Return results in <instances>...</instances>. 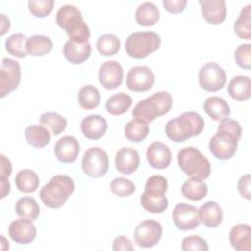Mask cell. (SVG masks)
<instances>
[{"label":"cell","instance_id":"74e56055","mask_svg":"<svg viewBox=\"0 0 251 251\" xmlns=\"http://www.w3.org/2000/svg\"><path fill=\"white\" fill-rule=\"evenodd\" d=\"M26 37L23 33H14L10 35L5 41L6 51L17 58L24 59L27 56L25 49Z\"/></svg>","mask_w":251,"mask_h":251},{"label":"cell","instance_id":"8d00e7d4","mask_svg":"<svg viewBox=\"0 0 251 251\" xmlns=\"http://www.w3.org/2000/svg\"><path fill=\"white\" fill-rule=\"evenodd\" d=\"M121 47L120 38L113 33H105L98 37L96 48L98 52L105 57L117 54Z\"/></svg>","mask_w":251,"mask_h":251},{"label":"cell","instance_id":"603a6c76","mask_svg":"<svg viewBox=\"0 0 251 251\" xmlns=\"http://www.w3.org/2000/svg\"><path fill=\"white\" fill-rule=\"evenodd\" d=\"M200 223L213 228L220 226L223 221V210L215 201H207L198 209Z\"/></svg>","mask_w":251,"mask_h":251},{"label":"cell","instance_id":"484cf974","mask_svg":"<svg viewBox=\"0 0 251 251\" xmlns=\"http://www.w3.org/2000/svg\"><path fill=\"white\" fill-rule=\"evenodd\" d=\"M53 48L52 40L42 34H34L26 38L25 49L27 54L33 57H41L49 53Z\"/></svg>","mask_w":251,"mask_h":251},{"label":"cell","instance_id":"8992f818","mask_svg":"<svg viewBox=\"0 0 251 251\" xmlns=\"http://www.w3.org/2000/svg\"><path fill=\"white\" fill-rule=\"evenodd\" d=\"M177 164L180 170L190 177L206 179L211 174L209 160L195 147L181 148L177 153Z\"/></svg>","mask_w":251,"mask_h":251},{"label":"cell","instance_id":"836d02e7","mask_svg":"<svg viewBox=\"0 0 251 251\" xmlns=\"http://www.w3.org/2000/svg\"><path fill=\"white\" fill-rule=\"evenodd\" d=\"M15 212L19 217L34 221L40 214V207L34 198L24 196L16 202Z\"/></svg>","mask_w":251,"mask_h":251},{"label":"cell","instance_id":"b9f144b4","mask_svg":"<svg viewBox=\"0 0 251 251\" xmlns=\"http://www.w3.org/2000/svg\"><path fill=\"white\" fill-rule=\"evenodd\" d=\"M1 170H0V182H1V198H5L10 193L9 176L12 173V164L10 160L3 154H1Z\"/></svg>","mask_w":251,"mask_h":251},{"label":"cell","instance_id":"ba28073f","mask_svg":"<svg viewBox=\"0 0 251 251\" xmlns=\"http://www.w3.org/2000/svg\"><path fill=\"white\" fill-rule=\"evenodd\" d=\"M81 168L83 173L90 177H102L109 169V157L100 147L88 148L82 157Z\"/></svg>","mask_w":251,"mask_h":251},{"label":"cell","instance_id":"30bf717a","mask_svg":"<svg viewBox=\"0 0 251 251\" xmlns=\"http://www.w3.org/2000/svg\"><path fill=\"white\" fill-rule=\"evenodd\" d=\"M163 228L159 222L155 220H145L139 223L133 233L135 243L141 248H151L161 239Z\"/></svg>","mask_w":251,"mask_h":251},{"label":"cell","instance_id":"ffe728a7","mask_svg":"<svg viewBox=\"0 0 251 251\" xmlns=\"http://www.w3.org/2000/svg\"><path fill=\"white\" fill-rule=\"evenodd\" d=\"M108 129L106 119L100 115H89L82 119L80 130L82 134L91 140L101 138Z\"/></svg>","mask_w":251,"mask_h":251},{"label":"cell","instance_id":"83f0119b","mask_svg":"<svg viewBox=\"0 0 251 251\" xmlns=\"http://www.w3.org/2000/svg\"><path fill=\"white\" fill-rule=\"evenodd\" d=\"M182 195L191 201H200L208 193V185L203 179L190 177L186 179L181 186Z\"/></svg>","mask_w":251,"mask_h":251},{"label":"cell","instance_id":"9a60e30c","mask_svg":"<svg viewBox=\"0 0 251 251\" xmlns=\"http://www.w3.org/2000/svg\"><path fill=\"white\" fill-rule=\"evenodd\" d=\"M36 233V226L30 219L21 217L13 221L9 226V236L19 244L31 243L35 239Z\"/></svg>","mask_w":251,"mask_h":251},{"label":"cell","instance_id":"60d3db41","mask_svg":"<svg viewBox=\"0 0 251 251\" xmlns=\"http://www.w3.org/2000/svg\"><path fill=\"white\" fill-rule=\"evenodd\" d=\"M110 190L119 197L130 196L135 191V185L126 177H115L110 183Z\"/></svg>","mask_w":251,"mask_h":251},{"label":"cell","instance_id":"44dd1931","mask_svg":"<svg viewBox=\"0 0 251 251\" xmlns=\"http://www.w3.org/2000/svg\"><path fill=\"white\" fill-rule=\"evenodd\" d=\"M65 58L72 64L79 65L84 63L91 55V45L89 42L76 43L68 40L63 47Z\"/></svg>","mask_w":251,"mask_h":251},{"label":"cell","instance_id":"2e32d148","mask_svg":"<svg viewBox=\"0 0 251 251\" xmlns=\"http://www.w3.org/2000/svg\"><path fill=\"white\" fill-rule=\"evenodd\" d=\"M80 145L78 140L72 135L61 137L55 144L54 153L59 162L63 164L74 163L79 154Z\"/></svg>","mask_w":251,"mask_h":251},{"label":"cell","instance_id":"f546056e","mask_svg":"<svg viewBox=\"0 0 251 251\" xmlns=\"http://www.w3.org/2000/svg\"><path fill=\"white\" fill-rule=\"evenodd\" d=\"M15 184L19 191L24 193H31L38 188L39 177L34 171L24 169L16 175Z\"/></svg>","mask_w":251,"mask_h":251},{"label":"cell","instance_id":"7402d4cb","mask_svg":"<svg viewBox=\"0 0 251 251\" xmlns=\"http://www.w3.org/2000/svg\"><path fill=\"white\" fill-rule=\"evenodd\" d=\"M203 109L214 121L221 122L230 116V107L228 103L219 96L208 97L203 104Z\"/></svg>","mask_w":251,"mask_h":251},{"label":"cell","instance_id":"d6986e66","mask_svg":"<svg viewBox=\"0 0 251 251\" xmlns=\"http://www.w3.org/2000/svg\"><path fill=\"white\" fill-rule=\"evenodd\" d=\"M203 19L212 25L222 24L226 18V4L225 0H200Z\"/></svg>","mask_w":251,"mask_h":251},{"label":"cell","instance_id":"7dc6e473","mask_svg":"<svg viewBox=\"0 0 251 251\" xmlns=\"http://www.w3.org/2000/svg\"><path fill=\"white\" fill-rule=\"evenodd\" d=\"M250 181H251V176L249 174H246L242 176L238 182H237V189L238 192L242 197H244L247 200L251 199V191H250Z\"/></svg>","mask_w":251,"mask_h":251},{"label":"cell","instance_id":"ab89813d","mask_svg":"<svg viewBox=\"0 0 251 251\" xmlns=\"http://www.w3.org/2000/svg\"><path fill=\"white\" fill-rule=\"evenodd\" d=\"M168 190V181L167 178L161 175L151 176L145 183L144 192L151 196H166Z\"/></svg>","mask_w":251,"mask_h":251},{"label":"cell","instance_id":"d590c367","mask_svg":"<svg viewBox=\"0 0 251 251\" xmlns=\"http://www.w3.org/2000/svg\"><path fill=\"white\" fill-rule=\"evenodd\" d=\"M124 131L126 137L129 141L138 143L147 137L149 133V126L146 123L133 119L127 122V124L125 126Z\"/></svg>","mask_w":251,"mask_h":251},{"label":"cell","instance_id":"277c9868","mask_svg":"<svg viewBox=\"0 0 251 251\" xmlns=\"http://www.w3.org/2000/svg\"><path fill=\"white\" fill-rule=\"evenodd\" d=\"M173 106V98L169 91H158L151 96L139 101L133 108L131 115L135 120L143 123H151L156 118L170 112Z\"/></svg>","mask_w":251,"mask_h":251},{"label":"cell","instance_id":"e0dca14e","mask_svg":"<svg viewBox=\"0 0 251 251\" xmlns=\"http://www.w3.org/2000/svg\"><path fill=\"white\" fill-rule=\"evenodd\" d=\"M148 164L157 170L167 169L172 161V152L168 145L160 141L152 142L146 150Z\"/></svg>","mask_w":251,"mask_h":251},{"label":"cell","instance_id":"ee69618b","mask_svg":"<svg viewBox=\"0 0 251 251\" xmlns=\"http://www.w3.org/2000/svg\"><path fill=\"white\" fill-rule=\"evenodd\" d=\"M251 44L243 43L238 45L234 51V60L238 67L244 70L251 69Z\"/></svg>","mask_w":251,"mask_h":251},{"label":"cell","instance_id":"d4e9b609","mask_svg":"<svg viewBox=\"0 0 251 251\" xmlns=\"http://www.w3.org/2000/svg\"><path fill=\"white\" fill-rule=\"evenodd\" d=\"M229 96L236 101H246L251 96V81L249 76L236 75L227 85Z\"/></svg>","mask_w":251,"mask_h":251},{"label":"cell","instance_id":"9c48e42d","mask_svg":"<svg viewBox=\"0 0 251 251\" xmlns=\"http://www.w3.org/2000/svg\"><path fill=\"white\" fill-rule=\"evenodd\" d=\"M198 82L202 89L208 92H216L225 86L226 74L217 63L208 62L199 70Z\"/></svg>","mask_w":251,"mask_h":251},{"label":"cell","instance_id":"7bdbcfd3","mask_svg":"<svg viewBox=\"0 0 251 251\" xmlns=\"http://www.w3.org/2000/svg\"><path fill=\"white\" fill-rule=\"evenodd\" d=\"M29 12L36 18L47 17L53 10L54 1L53 0H30L27 3Z\"/></svg>","mask_w":251,"mask_h":251},{"label":"cell","instance_id":"7c38bea8","mask_svg":"<svg viewBox=\"0 0 251 251\" xmlns=\"http://www.w3.org/2000/svg\"><path fill=\"white\" fill-rule=\"evenodd\" d=\"M155 82V75L147 66L132 67L126 75V87L134 92H144L152 88Z\"/></svg>","mask_w":251,"mask_h":251},{"label":"cell","instance_id":"c3c4849f","mask_svg":"<svg viewBox=\"0 0 251 251\" xmlns=\"http://www.w3.org/2000/svg\"><path fill=\"white\" fill-rule=\"evenodd\" d=\"M113 250L114 251H120V250H130L131 251V250H134V247H133L131 241L127 237L121 235L114 239Z\"/></svg>","mask_w":251,"mask_h":251},{"label":"cell","instance_id":"f1b7e54d","mask_svg":"<svg viewBox=\"0 0 251 251\" xmlns=\"http://www.w3.org/2000/svg\"><path fill=\"white\" fill-rule=\"evenodd\" d=\"M160 19V12L153 2L140 4L135 11V21L139 25H154Z\"/></svg>","mask_w":251,"mask_h":251},{"label":"cell","instance_id":"d6a6232c","mask_svg":"<svg viewBox=\"0 0 251 251\" xmlns=\"http://www.w3.org/2000/svg\"><path fill=\"white\" fill-rule=\"evenodd\" d=\"M101 95L99 90L91 85L87 84L82 86L77 93V102L79 106L85 110H92L98 107L100 104Z\"/></svg>","mask_w":251,"mask_h":251},{"label":"cell","instance_id":"7a4b0ae2","mask_svg":"<svg viewBox=\"0 0 251 251\" xmlns=\"http://www.w3.org/2000/svg\"><path fill=\"white\" fill-rule=\"evenodd\" d=\"M56 23L66 31L71 41L76 43L88 42L90 29L75 6L67 4L60 7L56 13Z\"/></svg>","mask_w":251,"mask_h":251},{"label":"cell","instance_id":"4316f807","mask_svg":"<svg viewBox=\"0 0 251 251\" xmlns=\"http://www.w3.org/2000/svg\"><path fill=\"white\" fill-rule=\"evenodd\" d=\"M25 136L29 145L42 148L50 142L51 132L41 125H31L25 127Z\"/></svg>","mask_w":251,"mask_h":251},{"label":"cell","instance_id":"cb8c5ba5","mask_svg":"<svg viewBox=\"0 0 251 251\" xmlns=\"http://www.w3.org/2000/svg\"><path fill=\"white\" fill-rule=\"evenodd\" d=\"M229 242L237 251H249L251 243V228L247 224H238L232 226L229 232Z\"/></svg>","mask_w":251,"mask_h":251},{"label":"cell","instance_id":"6da1fadb","mask_svg":"<svg viewBox=\"0 0 251 251\" xmlns=\"http://www.w3.org/2000/svg\"><path fill=\"white\" fill-rule=\"evenodd\" d=\"M241 134L242 129L238 122L229 118L221 121L216 134L209 141L211 154L222 161L231 159L236 153Z\"/></svg>","mask_w":251,"mask_h":251},{"label":"cell","instance_id":"8fae6325","mask_svg":"<svg viewBox=\"0 0 251 251\" xmlns=\"http://www.w3.org/2000/svg\"><path fill=\"white\" fill-rule=\"evenodd\" d=\"M22 76L21 66L19 62L3 58L0 71V96L4 98L7 94L14 91L20 84Z\"/></svg>","mask_w":251,"mask_h":251},{"label":"cell","instance_id":"3957f363","mask_svg":"<svg viewBox=\"0 0 251 251\" xmlns=\"http://www.w3.org/2000/svg\"><path fill=\"white\" fill-rule=\"evenodd\" d=\"M205 126L203 118L192 111L184 112L180 116L170 120L165 126V133L174 142H183L199 135Z\"/></svg>","mask_w":251,"mask_h":251},{"label":"cell","instance_id":"e575fe53","mask_svg":"<svg viewBox=\"0 0 251 251\" xmlns=\"http://www.w3.org/2000/svg\"><path fill=\"white\" fill-rule=\"evenodd\" d=\"M234 33L243 39H251V4L246 5L233 25Z\"/></svg>","mask_w":251,"mask_h":251},{"label":"cell","instance_id":"1f68e13d","mask_svg":"<svg viewBox=\"0 0 251 251\" xmlns=\"http://www.w3.org/2000/svg\"><path fill=\"white\" fill-rule=\"evenodd\" d=\"M39 124L45 126L54 136L62 133L67 127L65 117L56 112H45L39 118Z\"/></svg>","mask_w":251,"mask_h":251},{"label":"cell","instance_id":"f6af8a7d","mask_svg":"<svg viewBox=\"0 0 251 251\" xmlns=\"http://www.w3.org/2000/svg\"><path fill=\"white\" fill-rule=\"evenodd\" d=\"M181 249L183 251H189V250H209V246L207 241L198 236V235H190L186 236L182 240Z\"/></svg>","mask_w":251,"mask_h":251},{"label":"cell","instance_id":"681fc988","mask_svg":"<svg viewBox=\"0 0 251 251\" xmlns=\"http://www.w3.org/2000/svg\"><path fill=\"white\" fill-rule=\"evenodd\" d=\"M1 35L3 36L10 28V20L4 14H1Z\"/></svg>","mask_w":251,"mask_h":251},{"label":"cell","instance_id":"5b68a950","mask_svg":"<svg viewBox=\"0 0 251 251\" xmlns=\"http://www.w3.org/2000/svg\"><path fill=\"white\" fill-rule=\"evenodd\" d=\"M74 190L75 183L69 176L56 175L42 186L39 196L46 207L50 209H58L65 205Z\"/></svg>","mask_w":251,"mask_h":251},{"label":"cell","instance_id":"5bb4252c","mask_svg":"<svg viewBox=\"0 0 251 251\" xmlns=\"http://www.w3.org/2000/svg\"><path fill=\"white\" fill-rule=\"evenodd\" d=\"M123 67L118 61H106L100 66L98 71V79L104 88L113 90L119 87L123 82Z\"/></svg>","mask_w":251,"mask_h":251},{"label":"cell","instance_id":"ac0fdd59","mask_svg":"<svg viewBox=\"0 0 251 251\" xmlns=\"http://www.w3.org/2000/svg\"><path fill=\"white\" fill-rule=\"evenodd\" d=\"M139 163V154L132 147H123L116 153L115 166L117 171L123 175H131L134 173Z\"/></svg>","mask_w":251,"mask_h":251},{"label":"cell","instance_id":"52a82bcc","mask_svg":"<svg viewBox=\"0 0 251 251\" xmlns=\"http://www.w3.org/2000/svg\"><path fill=\"white\" fill-rule=\"evenodd\" d=\"M161 45V37L153 31L133 32L126 40V51L130 58L144 59Z\"/></svg>","mask_w":251,"mask_h":251},{"label":"cell","instance_id":"f35d334b","mask_svg":"<svg viewBox=\"0 0 251 251\" xmlns=\"http://www.w3.org/2000/svg\"><path fill=\"white\" fill-rule=\"evenodd\" d=\"M140 204L142 208L151 214H161L165 212L169 206L166 196H151L143 192L140 196Z\"/></svg>","mask_w":251,"mask_h":251},{"label":"cell","instance_id":"bcb514c9","mask_svg":"<svg viewBox=\"0 0 251 251\" xmlns=\"http://www.w3.org/2000/svg\"><path fill=\"white\" fill-rule=\"evenodd\" d=\"M186 0H163V6L166 11L171 14L182 12L186 7Z\"/></svg>","mask_w":251,"mask_h":251},{"label":"cell","instance_id":"4dcf8cb0","mask_svg":"<svg viewBox=\"0 0 251 251\" xmlns=\"http://www.w3.org/2000/svg\"><path fill=\"white\" fill-rule=\"evenodd\" d=\"M132 105V98L125 92H118L107 99L106 110L113 116L125 114Z\"/></svg>","mask_w":251,"mask_h":251},{"label":"cell","instance_id":"4fadbf2b","mask_svg":"<svg viewBox=\"0 0 251 251\" xmlns=\"http://www.w3.org/2000/svg\"><path fill=\"white\" fill-rule=\"evenodd\" d=\"M173 222L179 230H191L200 224L198 209L186 203L177 204L173 210Z\"/></svg>","mask_w":251,"mask_h":251}]
</instances>
